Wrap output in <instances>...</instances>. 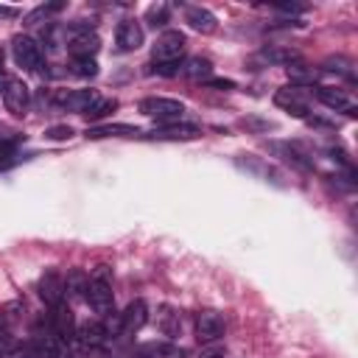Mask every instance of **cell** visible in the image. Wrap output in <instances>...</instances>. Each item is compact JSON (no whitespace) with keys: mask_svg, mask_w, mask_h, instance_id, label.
Instances as JSON below:
<instances>
[{"mask_svg":"<svg viewBox=\"0 0 358 358\" xmlns=\"http://www.w3.org/2000/svg\"><path fill=\"white\" fill-rule=\"evenodd\" d=\"M84 299L90 302V308L95 313H103V316L115 313L112 310L115 308V296H112V282H109V266H95L90 282H87Z\"/></svg>","mask_w":358,"mask_h":358,"instance_id":"6da1fadb","label":"cell"},{"mask_svg":"<svg viewBox=\"0 0 358 358\" xmlns=\"http://www.w3.org/2000/svg\"><path fill=\"white\" fill-rule=\"evenodd\" d=\"M64 42H67V50L73 53V59H95V53H98V48H101L98 34H95L84 20L70 22V25L64 28Z\"/></svg>","mask_w":358,"mask_h":358,"instance_id":"7a4b0ae2","label":"cell"},{"mask_svg":"<svg viewBox=\"0 0 358 358\" xmlns=\"http://www.w3.org/2000/svg\"><path fill=\"white\" fill-rule=\"evenodd\" d=\"M140 112H143L145 117H154L157 123H176V120L185 115V103L176 101V98L154 95V98H143V101H140Z\"/></svg>","mask_w":358,"mask_h":358,"instance_id":"3957f363","label":"cell"},{"mask_svg":"<svg viewBox=\"0 0 358 358\" xmlns=\"http://www.w3.org/2000/svg\"><path fill=\"white\" fill-rule=\"evenodd\" d=\"M11 56L22 70H39L45 64V53L39 48V42H34L31 36H14L11 39Z\"/></svg>","mask_w":358,"mask_h":358,"instance_id":"277c9868","label":"cell"},{"mask_svg":"<svg viewBox=\"0 0 358 358\" xmlns=\"http://www.w3.org/2000/svg\"><path fill=\"white\" fill-rule=\"evenodd\" d=\"M185 45H187V39H185L182 31H165V34H159L157 42H154V48H151L154 62H179L185 56Z\"/></svg>","mask_w":358,"mask_h":358,"instance_id":"5b68a950","label":"cell"},{"mask_svg":"<svg viewBox=\"0 0 358 358\" xmlns=\"http://www.w3.org/2000/svg\"><path fill=\"white\" fill-rule=\"evenodd\" d=\"M101 101V95L95 90H64V92H56V103L62 109H70V112H78V115H87L95 103Z\"/></svg>","mask_w":358,"mask_h":358,"instance_id":"8992f818","label":"cell"},{"mask_svg":"<svg viewBox=\"0 0 358 358\" xmlns=\"http://www.w3.org/2000/svg\"><path fill=\"white\" fill-rule=\"evenodd\" d=\"M274 103L280 109H285L288 115H296V117H308V95L302 92V87H282L274 92Z\"/></svg>","mask_w":358,"mask_h":358,"instance_id":"52a82bcc","label":"cell"},{"mask_svg":"<svg viewBox=\"0 0 358 358\" xmlns=\"http://www.w3.org/2000/svg\"><path fill=\"white\" fill-rule=\"evenodd\" d=\"M145 140H171V143H179V140H196L201 137V129L199 126H190V123H168V126H157L154 131L148 134H140Z\"/></svg>","mask_w":358,"mask_h":358,"instance_id":"ba28073f","label":"cell"},{"mask_svg":"<svg viewBox=\"0 0 358 358\" xmlns=\"http://www.w3.org/2000/svg\"><path fill=\"white\" fill-rule=\"evenodd\" d=\"M143 39H145V34H143V25L137 20H123L115 31V45L123 53H131V50L143 48Z\"/></svg>","mask_w":358,"mask_h":358,"instance_id":"9c48e42d","label":"cell"},{"mask_svg":"<svg viewBox=\"0 0 358 358\" xmlns=\"http://www.w3.org/2000/svg\"><path fill=\"white\" fill-rule=\"evenodd\" d=\"M3 103L11 115H25L31 106V90L22 81H8L3 90Z\"/></svg>","mask_w":358,"mask_h":358,"instance_id":"30bf717a","label":"cell"},{"mask_svg":"<svg viewBox=\"0 0 358 358\" xmlns=\"http://www.w3.org/2000/svg\"><path fill=\"white\" fill-rule=\"evenodd\" d=\"M39 296H42V302L45 305H50V308H56V305H62L64 302V277L59 274V271H45L42 277H39Z\"/></svg>","mask_w":358,"mask_h":358,"instance_id":"8fae6325","label":"cell"},{"mask_svg":"<svg viewBox=\"0 0 358 358\" xmlns=\"http://www.w3.org/2000/svg\"><path fill=\"white\" fill-rule=\"evenodd\" d=\"M224 336V316L215 310H201L196 316V338L199 341H218Z\"/></svg>","mask_w":358,"mask_h":358,"instance_id":"7c38bea8","label":"cell"},{"mask_svg":"<svg viewBox=\"0 0 358 358\" xmlns=\"http://www.w3.org/2000/svg\"><path fill=\"white\" fill-rule=\"evenodd\" d=\"M50 327H53V333H56L64 344L73 341V336H76V319H73V310H70L64 302L53 308V313H50Z\"/></svg>","mask_w":358,"mask_h":358,"instance_id":"4fadbf2b","label":"cell"},{"mask_svg":"<svg viewBox=\"0 0 358 358\" xmlns=\"http://www.w3.org/2000/svg\"><path fill=\"white\" fill-rule=\"evenodd\" d=\"M185 22L199 34H213L218 28V17L204 6H187L185 8Z\"/></svg>","mask_w":358,"mask_h":358,"instance_id":"5bb4252c","label":"cell"},{"mask_svg":"<svg viewBox=\"0 0 358 358\" xmlns=\"http://www.w3.org/2000/svg\"><path fill=\"white\" fill-rule=\"evenodd\" d=\"M145 322H148V305H145L143 299L129 302L126 310L120 313V327H123V333H137V330H143Z\"/></svg>","mask_w":358,"mask_h":358,"instance_id":"9a60e30c","label":"cell"},{"mask_svg":"<svg viewBox=\"0 0 358 358\" xmlns=\"http://www.w3.org/2000/svg\"><path fill=\"white\" fill-rule=\"evenodd\" d=\"M36 352H39V358H64L67 355V344L53 333V327H48L45 333L39 330L36 333Z\"/></svg>","mask_w":358,"mask_h":358,"instance_id":"2e32d148","label":"cell"},{"mask_svg":"<svg viewBox=\"0 0 358 358\" xmlns=\"http://www.w3.org/2000/svg\"><path fill=\"white\" fill-rule=\"evenodd\" d=\"M316 98H319L327 109L355 115V112H352V101H350V95H347L344 90H336V87H316Z\"/></svg>","mask_w":358,"mask_h":358,"instance_id":"e0dca14e","label":"cell"},{"mask_svg":"<svg viewBox=\"0 0 358 358\" xmlns=\"http://www.w3.org/2000/svg\"><path fill=\"white\" fill-rule=\"evenodd\" d=\"M268 151H271V154H277L282 162H288V165H291V168H296V171H310L308 157H305L302 151H296L294 145H288V143L271 140V143H268Z\"/></svg>","mask_w":358,"mask_h":358,"instance_id":"ac0fdd59","label":"cell"},{"mask_svg":"<svg viewBox=\"0 0 358 358\" xmlns=\"http://www.w3.org/2000/svg\"><path fill=\"white\" fill-rule=\"evenodd\" d=\"M76 336H78L81 347H87V350H95V347H101L106 341V333H103V324L101 322H84V324H78L76 327Z\"/></svg>","mask_w":358,"mask_h":358,"instance_id":"d6986e66","label":"cell"},{"mask_svg":"<svg viewBox=\"0 0 358 358\" xmlns=\"http://www.w3.org/2000/svg\"><path fill=\"white\" fill-rule=\"evenodd\" d=\"M137 137V134H143L137 126H126V123H109V126H92V129H87V137H92V140H98V137Z\"/></svg>","mask_w":358,"mask_h":358,"instance_id":"ffe728a7","label":"cell"},{"mask_svg":"<svg viewBox=\"0 0 358 358\" xmlns=\"http://www.w3.org/2000/svg\"><path fill=\"white\" fill-rule=\"evenodd\" d=\"M182 73L193 81H207L213 76V62L204 59V56H190L185 64H182Z\"/></svg>","mask_w":358,"mask_h":358,"instance_id":"44dd1931","label":"cell"},{"mask_svg":"<svg viewBox=\"0 0 358 358\" xmlns=\"http://www.w3.org/2000/svg\"><path fill=\"white\" fill-rule=\"evenodd\" d=\"M87 271L84 268H70L64 277V296H84L87 294Z\"/></svg>","mask_w":358,"mask_h":358,"instance_id":"7402d4cb","label":"cell"},{"mask_svg":"<svg viewBox=\"0 0 358 358\" xmlns=\"http://www.w3.org/2000/svg\"><path fill=\"white\" fill-rule=\"evenodd\" d=\"M168 20H171V6H168V3H151V6L145 8V22H148L151 28H162Z\"/></svg>","mask_w":358,"mask_h":358,"instance_id":"603a6c76","label":"cell"},{"mask_svg":"<svg viewBox=\"0 0 358 358\" xmlns=\"http://www.w3.org/2000/svg\"><path fill=\"white\" fill-rule=\"evenodd\" d=\"M285 70H288V78L294 81V87H299V84H313V81H316V70H313V67H308V64L291 62Z\"/></svg>","mask_w":358,"mask_h":358,"instance_id":"cb8c5ba5","label":"cell"},{"mask_svg":"<svg viewBox=\"0 0 358 358\" xmlns=\"http://www.w3.org/2000/svg\"><path fill=\"white\" fill-rule=\"evenodd\" d=\"M70 73L78 78H92V76H98V62L95 59H73Z\"/></svg>","mask_w":358,"mask_h":358,"instance_id":"d4e9b609","label":"cell"},{"mask_svg":"<svg viewBox=\"0 0 358 358\" xmlns=\"http://www.w3.org/2000/svg\"><path fill=\"white\" fill-rule=\"evenodd\" d=\"M238 165L246 168L249 173H257V176H266V179H268V176H271V179H280L277 171H274L271 165H266L263 159H255V157H252V159H238Z\"/></svg>","mask_w":358,"mask_h":358,"instance_id":"484cf974","label":"cell"},{"mask_svg":"<svg viewBox=\"0 0 358 358\" xmlns=\"http://www.w3.org/2000/svg\"><path fill=\"white\" fill-rule=\"evenodd\" d=\"M62 8H64V3H45V6H36V8L25 17V22H28V25H34V22H39L42 17L48 20L50 14H56V11H62Z\"/></svg>","mask_w":358,"mask_h":358,"instance_id":"4316f807","label":"cell"},{"mask_svg":"<svg viewBox=\"0 0 358 358\" xmlns=\"http://www.w3.org/2000/svg\"><path fill=\"white\" fill-rule=\"evenodd\" d=\"M112 109H117V101H115V98H101V101H98V103H95V106H92V109L84 115V117L98 120V117H106Z\"/></svg>","mask_w":358,"mask_h":358,"instance_id":"83f0119b","label":"cell"},{"mask_svg":"<svg viewBox=\"0 0 358 358\" xmlns=\"http://www.w3.org/2000/svg\"><path fill=\"white\" fill-rule=\"evenodd\" d=\"M352 64L347 62V59H324V64H322V70H327V73H341V76H347V78H352V70H350Z\"/></svg>","mask_w":358,"mask_h":358,"instance_id":"f1b7e54d","label":"cell"},{"mask_svg":"<svg viewBox=\"0 0 358 358\" xmlns=\"http://www.w3.org/2000/svg\"><path fill=\"white\" fill-rule=\"evenodd\" d=\"M148 73H157V76L171 78V76H179V73H182V64H179V62H154Z\"/></svg>","mask_w":358,"mask_h":358,"instance_id":"f546056e","label":"cell"},{"mask_svg":"<svg viewBox=\"0 0 358 358\" xmlns=\"http://www.w3.org/2000/svg\"><path fill=\"white\" fill-rule=\"evenodd\" d=\"M263 59H268V62H277V64H291V62H294V50L268 48V50H263Z\"/></svg>","mask_w":358,"mask_h":358,"instance_id":"4dcf8cb0","label":"cell"},{"mask_svg":"<svg viewBox=\"0 0 358 358\" xmlns=\"http://www.w3.org/2000/svg\"><path fill=\"white\" fill-rule=\"evenodd\" d=\"M59 34H62V28H59V25H48V28L42 31V42H45L50 50H56V48L62 45V36H59Z\"/></svg>","mask_w":358,"mask_h":358,"instance_id":"1f68e13d","label":"cell"},{"mask_svg":"<svg viewBox=\"0 0 358 358\" xmlns=\"http://www.w3.org/2000/svg\"><path fill=\"white\" fill-rule=\"evenodd\" d=\"M8 358H39V352L34 344H14L8 350Z\"/></svg>","mask_w":358,"mask_h":358,"instance_id":"d6a6232c","label":"cell"},{"mask_svg":"<svg viewBox=\"0 0 358 358\" xmlns=\"http://www.w3.org/2000/svg\"><path fill=\"white\" fill-rule=\"evenodd\" d=\"M14 151H17V140H14V137L0 140V168L8 165V157H14Z\"/></svg>","mask_w":358,"mask_h":358,"instance_id":"836d02e7","label":"cell"},{"mask_svg":"<svg viewBox=\"0 0 358 358\" xmlns=\"http://www.w3.org/2000/svg\"><path fill=\"white\" fill-rule=\"evenodd\" d=\"M162 330H165V336H179V330H182V322H179V316H173V313H168V316H162Z\"/></svg>","mask_w":358,"mask_h":358,"instance_id":"e575fe53","label":"cell"},{"mask_svg":"<svg viewBox=\"0 0 358 358\" xmlns=\"http://www.w3.org/2000/svg\"><path fill=\"white\" fill-rule=\"evenodd\" d=\"M73 134H76V131H73L70 126H50V129L45 131L48 140H70Z\"/></svg>","mask_w":358,"mask_h":358,"instance_id":"d590c367","label":"cell"},{"mask_svg":"<svg viewBox=\"0 0 358 358\" xmlns=\"http://www.w3.org/2000/svg\"><path fill=\"white\" fill-rule=\"evenodd\" d=\"M204 84H207V87H213V90H224V92L235 90V81H229V78H207Z\"/></svg>","mask_w":358,"mask_h":358,"instance_id":"8d00e7d4","label":"cell"},{"mask_svg":"<svg viewBox=\"0 0 358 358\" xmlns=\"http://www.w3.org/2000/svg\"><path fill=\"white\" fill-rule=\"evenodd\" d=\"M277 11H285V14H299V11H305L302 6H294V3H280V6H274Z\"/></svg>","mask_w":358,"mask_h":358,"instance_id":"74e56055","label":"cell"},{"mask_svg":"<svg viewBox=\"0 0 358 358\" xmlns=\"http://www.w3.org/2000/svg\"><path fill=\"white\" fill-rule=\"evenodd\" d=\"M20 11L14 8V6H0V20H11V17H17Z\"/></svg>","mask_w":358,"mask_h":358,"instance_id":"f35d334b","label":"cell"},{"mask_svg":"<svg viewBox=\"0 0 358 358\" xmlns=\"http://www.w3.org/2000/svg\"><path fill=\"white\" fill-rule=\"evenodd\" d=\"M201 358H221V352H204Z\"/></svg>","mask_w":358,"mask_h":358,"instance_id":"ab89813d","label":"cell"},{"mask_svg":"<svg viewBox=\"0 0 358 358\" xmlns=\"http://www.w3.org/2000/svg\"><path fill=\"white\" fill-rule=\"evenodd\" d=\"M131 358H151V355H148V352H134Z\"/></svg>","mask_w":358,"mask_h":358,"instance_id":"60d3db41","label":"cell"},{"mask_svg":"<svg viewBox=\"0 0 358 358\" xmlns=\"http://www.w3.org/2000/svg\"><path fill=\"white\" fill-rule=\"evenodd\" d=\"M6 84H8V81H3V78H0V90H6Z\"/></svg>","mask_w":358,"mask_h":358,"instance_id":"b9f144b4","label":"cell"},{"mask_svg":"<svg viewBox=\"0 0 358 358\" xmlns=\"http://www.w3.org/2000/svg\"><path fill=\"white\" fill-rule=\"evenodd\" d=\"M0 73H3V50H0Z\"/></svg>","mask_w":358,"mask_h":358,"instance_id":"7bdbcfd3","label":"cell"}]
</instances>
